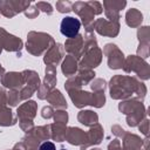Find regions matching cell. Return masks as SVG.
<instances>
[{"instance_id": "obj_1", "label": "cell", "mask_w": 150, "mask_h": 150, "mask_svg": "<svg viewBox=\"0 0 150 150\" xmlns=\"http://www.w3.org/2000/svg\"><path fill=\"white\" fill-rule=\"evenodd\" d=\"M81 28V22L79 19L73 16H66L61 21L60 32L66 38H75Z\"/></svg>"}, {"instance_id": "obj_2", "label": "cell", "mask_w": 150, "mask_h": 150, "mask_svg": "<svg viewBox=\"0 0 150 150\" xmlns=\"http://www.w3.org/2000/svg\"><path fill=\"white\" fill-rule=\"evenodd\" d=\"M39 150H56V149H55V144H54V143L47 141V142H43V143L40 145Z\"/></svg>"}, {"instance_id": "obj_3", "label": "cell", "mask_w": 150, "mask_h": 150, "mask_svg": "<svg viewBox=\"0 0 150 150\" xmlns=\"http://www.w3.org/2000/svg\"><path fill=\"white\" fill-rule=\"evenodd\" d=\"M60 150H66V149H60Z\"/></svg>"}]
</instances>
